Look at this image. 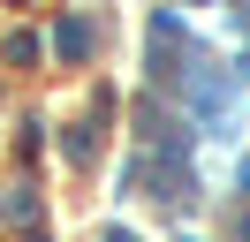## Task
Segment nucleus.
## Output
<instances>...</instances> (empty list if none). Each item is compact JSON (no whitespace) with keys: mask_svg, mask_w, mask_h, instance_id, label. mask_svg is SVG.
I'll return each instance as SVG.
<instances>
[{"mask_svg":"<svg viewBox=\"0 0 250 242\" xmlns=\"http://www.w3.org/2000/svg\"><path fill=\"white\" fill-rule=\"evenodd\" d=\"M53 45H61L68 60H83V53H91V23H83V15H68V23H61V38H53Z\"/></svg>","mask_w":250,"mask_h":242,"instance_id":"nucleus-1","label":"nucleus"},{"mask_svg":"<svg viewBox=\"0 0 250 242\" xmlns=\"http://www.w3.org/2000/svg\"><path fill=\"white\" fill-rule=\"evenodd\" d=\"M243 189H250V159H243Z\"/></svg>","mask_w":250,"mask_h":242,"instance_id":"nucleus-2","label":"nucleus"}]
</instances>
